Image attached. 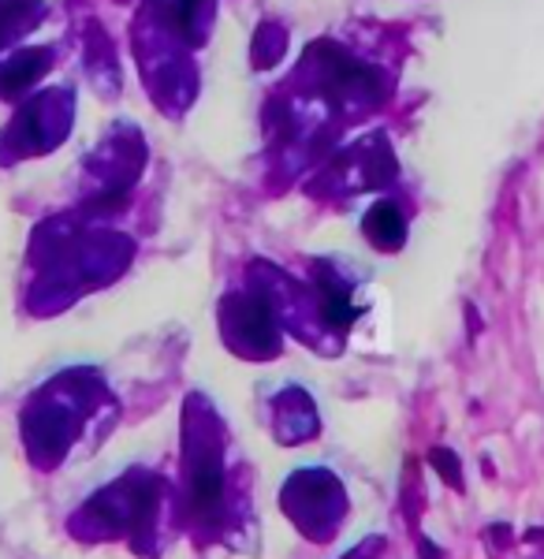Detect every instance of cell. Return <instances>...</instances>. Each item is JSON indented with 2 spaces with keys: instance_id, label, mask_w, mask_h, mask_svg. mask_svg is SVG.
Instances as JSON below:
<instances>
[{
  "instance_id": "1",
  "label": "cell",
  "mask_w": 544,
  "mask_h": 559,
  "mask_svg": "<svg viewBox=\"0 0 544 559\" xmlns=\"http://www.w3.org/2000/svg\"><path fill=\"white\" fill-rule=\"evenodd\" d=\"M190 492H194V503L202 515L216 511V503H221V463H216V459L194 466V485H190Z\"/></svg>"
},
{
  "instance_id": "2",
  "label": "cell",
  "mask_w": 544,
  "mask_h": 559,
  "mask_svg": "<svg viewBox=\"0 0 544 559\" xmlns=\"http://www.w3.org/2000/svg\"><path fill=\"white\" fill-rule=\"evenodd\" d=\"M366 231L380 247H395V242H403V216H399L395 205H377L366 221Z\"/></svg>"
}]
</instances>
